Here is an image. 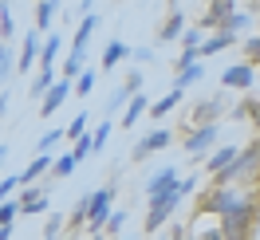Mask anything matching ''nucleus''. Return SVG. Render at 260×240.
<instances>
[{
	"mask_svg": "<svg viewBox=\"0 0 260 240\" xmlns=\"http://www.w3.org/2000/svg\"><path fill=\"white\" fill-rule=\"evenodd\" d=\"M256 217H260V201L241 197V201L221 217V236H225V240H248V236H252V228H256Z\"/></svg>",
	"mask_w": 260,
	"mask_h": 240,
	"instance_id": "f257e3e1",
	"label": "nucleus"
},
{
	"mask_svg": "<svg viewBox=\"0 0 260 240\" xmlns=\"http://www.w3.org/2000/svg\"><path fill=\"white\" fill-rule=\"evenodd\" d=\"M213 181H225V185H241V181H260V138L252 146L237 150V158L229 161L221 174H213Z\"/></svg>",
	"mask_w": 260,
	"mask_h": 240,
	"instance_id": "f03ea898",
	"label": "nucleus"
},
{
	"mask_svg": "<svg viewBox=\"0 0 260 240\" xmlns=\"http://www.w3.org/2000/svg\"><path fill=\"white\" fill-rule=\"evenodd\" d=\"M114 197H118V181H107V185H99L95 193H83V201H87V236H95V232H103V224H107V217H111V205Z\"/></svg>",
	"mask_w": 260,
	"mask_h": 240,
	"instance_id": "7ed1b4c3",
	"label": "nucleus"
},
{
	"mask_svg": "<svg viewBox=\"0 0 260 240\" xmlns=\"http://www.w3.org/2000/svg\"><path fill=\"white\" fill-rule=\"evenodd\" d=\"M178 181H181V177H178ZM181 197H185V193H181L178 185H174V189H166V193H154V197H150V205H146V221H142L150 236H154V232H158V228H162V224L174 217V209H178Z\"/></svg>",
	"mask_w": 260,
	"mask_h": 240,
	"instance_id": "20e7f679",
	"label": "nucleus"
},
{
	"mask_svg": "<svg viewBox=\"0 0 260 240\" xmlns=\"http://www.w3.org/2000/svg\"><path fill=\"white\" fill-rule=\"evenodd\" d=\"M217 138H221V126H217V122H205V126H189L185 130V154H189V158H205V154H209L213 146H217Z\"/></svg>",
	"mask_w": 260,
	"mask_h": 240,
	"instance_id": "39448f33",
	"label": "nucleus"
},
{
	"mask_svg": "<svg viewBox=\"0 0 260 240\" xmlns=\"http://www.w3.org/2000/svg\"><path fill=\"white\" fill-rule=\"evenodd\" d=\"M40 48H44V32L40 28H28L24 32V40H20V55H16V75H28L32 71V63L40 59Z\"/></svg>",
	"mask_w": 260,
	"mask_h": 240,
	"instance_id": "423d86ee",
	"label": "nucleus"
},
{
	"mask_svg": "<svg viewBox=\"0 0 260 240\" xmlns=\"http://www.w3.org/2000/svg\"><path fill=\"white\" fill-rule=\"evenodd\" d=\"M67 95H71V79H55L48 91H44V98H40V111H36V114H40V118H51V114H55V111L67 102Z\"/></svg>",
	"mask_w": 260,
	"mask_h": 240,
	"instance_id": "0eeeda50",
	"label": "nucleus"
},
{
	"mask_svg": "<svg viewBox=\"0 0 260 240\" xmlns=\"http://www.w3.org/2000/svg\"><path fill=\"white\" fill-rule=\"evenodd\" d=\"M221 111H225L221 95H217V98H205V102H197V107H189V111H185V130H189V126H205V122H217Z\"/></svg>",
	"mask_w": 260,
	"mask_h": 240,
	"instance_id": "6e6552de",
	"label": "nucleus"
},
{
	"mask_svg": "<svg viewBox=\"0 0 260 240\" xmlns=\"http://www.w3.org/2000/svg\"><path fill=\"white\" fill-rule=\"evenodd\" d=\"M166 146H170V130H166V126H154L146 138H138V146L130 150V158H134V161H146L150 154H158V150H166Z\"/></svg>",
	"mask_w": 260,
	"mask_h": 240,
	"instance_id": "1a4fd4ad",
	"label": "nucleus"
},
{
	"mask_svg": "<svg viewBox=\"0 0 260 240\" xmlns=\"http://www.w3.org/2000/svg\"><path fill=\"white\" fill-rule=\"evenodd\" d=\"M237 201H241V193L233 189V185H225V181H217V189L205 197V205H201V209H205V213H217V217H225Z\"/></svg>",
	"mask_w": 260,
	"mask_h": 240,
	"instance_id": "9d476101",
	"label": "nucleus"
},
{
	"mask_svg": "<svg viewBox=\"0 0 260 240\" xmlns=\"http://www.w3.org/2000/svg\"><path fill=\"white\" fill-rule=\"evenodd\" d=\"M256 83V67L252 63H233L221 71V87H233V91H248Z\"/></svg>",
	"mask_w": 260,
	"mask_h": 240,
	"instance_id": "9b49d317",
	"label": "nucleus"
},
{
	"mask_svg": "<svg viewBox=\"0 0 260 240\" xmlns=\"http://www.w3.org/2000/svg\"><path fill=\"white\" fill-rule=\"evenodd\" d=\"M16 201H20V213H48V197H44V185H20L16 189Z\"/></svg>",
	"mask_w": 260,
	"mask_h": 240,
	"instance_id": "f8f14e48",
	"label": "nucleus"
},
{
	"mask_svg": "<svg viewBox=\"0 0 260 240\" xmlns=\"http://www.w3.org/2000/svg\"><path fill=\"white\" fill-rule=\"evenodd\" d=\"M63 55V36L59 32H44V48H40V71H55V59Z\"/></svg>",
	"mask_w": 260,
	"mask_h": 240,
	"instance_id": "ddd939ff",
	"label": "nucleus"
},
{
	"mask_svg": "<svg viewBox=\"0 0 260 240\" xmlns=\"http://www.w3.org/2000/svg\"><path fill=\"white\" fill-rule=\"evenodd\" d=\"M181 95H185L181 87H170V91H166V95L158 98V102H150V111H146V114L154 118V126H158V122H162V118H166L170 111H178V107H181Z\"/></svg>",
	"mask_w": 260,
	"mask_h": 240,
	"instance_id": "4468645a",
	"label": "nucleus"
},
{
	"mask_svg": "<svg viewBox=\"0 0 260 240\" xmlns=\"http://www.w3.org/2000/svg\"><path fill=\"white\" fill-rule=\"evenodd\" d=\"M237 44V32H229V28H213V36L209 40H201V55H221V51H229Z\"/></svg>",
	"mask_w": 260,
	"mask_h": 240,
	"instance_id": "2eb2a0df",
	"label": "nucleus"
},
{
	"mask_svg": "<svg viewBox=\"0 0 260 240\" xmlns=\"http://www.w3.org/2000/svg\"><path fill=\"white\" fill-rule=\"evenodd\" d=\"M51 169V154H36L32 161H28V165H24V169H20V185H36V181H40V177L48 174Z\"/></svg>",
	"mask_w": 260,
	"mask_h": 240,
	"instance_id": "dca6fc26",
	"label": "nucleus"
},
{
	"mask_svg": "<svg viewBox=\"0 0 260 240\" xmlns=\"http://www.w3.org/2000/svg\"><path fill=\"white\" fill-rule=\"evenodd\" d=\"M174 185H178V169H174V165H166V169H158V174L146 177V197L166 193V189H174Z\"/></svg>",
	"mask_w": 260,
	"mask_h": 240,
	"instance_id": "f3484780",
	"label": "nucleus"
},
{
	"mask_svg": "<svg viewBox=\"0 0 260 240\" xmlns=\"http://www.w3.org/2000/svg\"><path fill=\"white\" fill-rule=\"evenodd\" d=\"M233 12H237V0H213V4H209V12H205V20H201V24H205V28H221V24H225V20L233 16Z\"/></svg>",
	"mask_w": 260,
	"mask_h": 240,
	"instance_id": "a211bd4d",
	"label": "nucleus"
},
{
	"mask_svg": "<svg viewBox=\"0 0 260 240\" xmlns=\"http://www.w3.org/2000/svg\"><path fill=\"white\" fill-rule=\"evenodd\" d=\"M99 32V16H79V28H75V40H71V51H87V44H91V36Z\"/></svg>",
	"mask_w": 260,
	"mask_h": 240,
	"instance_id": "6ab92c4d",
	"label": "nucleus"
},
{
	"mask_svg": "<svg viewBox=\"0 0 260 240\" xmlns=\"http://www.w3.org/2000/svg\"><path fill=\"white\" fill-rule=\"evenodd\" d=\"M59 4L63 0H36V28L40 32H51V24H55V12H59Z\"/></svg>",
	"mask_w": 260,
	"mask_h": 240,
	"instance_id": "aec40b11",
	"label": "nucleus"
},
{
	"mask_svg": "<svg viewBox=\"0 0 260 240\" xmlns=\"http://www.w3.org/2000/svg\"><path fill=\"white\" fill-rule=\"evenodd\" d=\"M146 111H150V98L142 95V91H138V95H130V98H126V111H122V130H130Z\"/></svg>",
	"mask_w": 260,
	"mask_h": 240,
	"instance_id": "412c9836",
	"label": "nucleus"
},
{
	"mask_svg": "<svg viewBox=\"0 0 260 240\" xmlns=\"http://www.w3.org/2000/svg\"><path fill=\"white\" fill-rule=\"evenodd\" d=\"M122 59H130V48L122 44V40H111V44L103 48V63H99V67H103V71H114Z\"/></svg>",
	"mask_w": 260,
	"mask_h": 240,
	"instance_id": "4be33fe9",
	"label": "nucleus"
},
{
	"mask_svg": "<svg viewBox=\"0 0 260 240\" xmlns=\"http://www.w3.org/2000/svg\"><path fill=\"white\" fill-rule=\"evenodd\" d=\"M181 32H185V12H178V8H174V12L166 16L158 40H162V44H170V40H181Z\"/></svg>",
	"mask_w": 260,
	"mask_h": 240,
	"instance_id": "5701e85b",
	"label": "nucleus"
},
{
	"mask_svg": "<svg viewBox=\"0 0 260 240\" xmlns=\"http://www.w3.org/2000/svg\"><path fill=\"white\" fill-rule=\"evenodd\" d=\"M12 75H16V48L0 40V87H8Z\"/></svg>",
	"mask_w": 260,
	"mask_h": 240,
	"instance_id": "b1692460",
	"label": "nucleus"
},
{
	"mask_svg": "<svg viewBox=\"0 0 260 240\" xmlns=\"http://www.w3.org/2000/svg\"><path fill=\"white\" fill-rule=\"evenodd\" d=\"M0 40H4V44L16 40V20H12V4H8V0H0Z\"/></svg>",
	"mask_w": 260,
	"mask_h": 240,
	"instance_id": "393cba45",
	"label": "nucleus"
},
{
	"mask_svg": "<svg viewBox=\"0 0 260 240\" xmlns=\"http://www.w3.org/2000/svg\"><path fill=\"white\" fill-rule=\"evenodd\" d=\"M75 165H79V161H75V154L51 158V169H48V177H55V181H59V177H71V174H75Z\"/></svg>",
	"mask_w": 260,
	"mask_h": 240,
	"instance_id": "a878e982",
	"label": "nucleus"
},
{
	"mask_svg": "<svg viewBox=\"0 0 260 240\" xmlns=\"http://www.w3.org/2000/svg\"><path fill=\"white\" fill-rule=\"evenodd\" d=\"M91 91H95V71H91V67H83L79 75H75V83H71V95L87 98V95H91Z\"/></svg>",
	"mask_w": 260,
	"mask_h": 240,
	"instance_id": "bb28decb",
	"label": "nucleus"
},
{
	"mask_svg": "<svg viewBox=\"0 0 260 240\" xmlns=\"http://www.w3.org/2000/svg\"><path fill=\"white\" fill-rule=\"evenodd\" d=\"M83 67H87V51H67V59H63V75H59V79H75Z\"/></svg>",
	"mask_w": 260,
	"mask_h": 240,
	"instance_id": "cd10ccee",
	"label": "nucleus"
},
{
	"mask_svg": "<svg viewBox=\"0 0 260 240\" xmlns=\"http://www.w3.org/2000/svg\"><path fill=\"white\" fill-rule=\"evenodd\" d=\"M233 158H237V146H221V150H213V154H209V174H221Z\"/></svg>",
	"mask_w": 260,
	"mask_h": 240,
	"instance_id": "c85d7f7f",
	"label": "nucleus"
},
{
	"mask_svg": "<svg viewBox=\"0 0 260 240\" xmlns=\"http://www.w3.org/2000/svg\"><path fill=\"white\" fill-rule=\"evenodd\" d=\"M201 75H205V67H201V59H197V63H189V67H181V71H178L174 87H181V91H185V87H193V83L201 79Z\"/></svg>",
	"mask_w": 260,
	"mask_h": 240,
	"instance_id": "c756f323",
	"label": "nucleus"
},
{
	"mask_svg": "<svg viewBox=\"0 0 260 240\" xmlns=\"http://www.w3.org/2000/svg\"><path fill=\"white\" fill-rule=\"evenodd\" d=\"M87 122H91V114L79 111V114H75V118H71V122L63 126V142H75L79 134H87Z\"/></svg>",
	"mask_w": 260,
	"mask_h": 240,
	"instance_id": "7c9ffc66",
	"label": "nucleus"
},
{
	"mask_svg": "<svg viewBox=\"0 0 260 240\" xmlns=\"http://www.w3.org/2000/svg\"><path fill=\"white\" fill-rule=\"evenodd\" d=\"M55 79H59L55 71H40V75L32 79V87H28V98H36V102H40V98H44V91H48Z\"/></svg>",
	"mask_w": 260,
	"mask_h": 240,
	"instance_id": "2f4dec72",
	"label": "nucleus"
},
{
	"mask_svg": "<svg viewBox=\"0 0 260 240\" xmlns=\"http://www.w3.org/2000/svg\"><path fill=\"white\" fill-rule=\"evenodd\" d=\"M59 142H63V126H51L48 134H44V138L36 142V154H51V150H55Z\"/></svg>",
	"mask_w": 260,
	"mask_h": 240,
	"instance_id": "473e14b6",
	"label": "nucleus"
},
{
	"mask_svg": "<svg viewBox=\"0 0 260 240\" xmlns=\"http://www.w3.org/2000/svg\"><path fill=\"white\" fill-rule=\"evenodd\" d=\"M71 154H75V161H87L91 154H95V142H91V130L75 138V150H71Z\"/></svg>",
	"mask_w": 260,
	"mask_h": 240,
	"instance_id": "72a5a7b5",
	"label": "nucleus"
},
{
	"mask_svg": "<svg viewBox=\"0 0 260 240\" xmlns=\"http://www.w3.org/2000/svg\"><path fill=\"white\" fill-rule=\"evenodd\" d=\"M111 130H114V122H111V118H103V122H99V126L91 130V142H95V154L103 150V146H107V138H111Z\"/></svg>",
	"mask_w": 260,
	"mask_h": 240,
	"instance_id": "f704fd0d",
	"label": "nucleus"
},
{
	"mask_svg": "<svg viewBox=\"0 0 260 240\" xmlns=\"http://www.w3.org/2000/svg\"><path fill=\"white\" fill-rule=\"evenodd\" d=\"M59 228H63V213H48V221H44V236H40V240H59Z\"/></svg>",
	"mask_w": 260,
	"mask_h": 240,
	"instance_id": "c9c22d12",
	"label": "nucleus"
},
{
	"mask_svg": "<svg viewBox=\"0 0 260 240\" xmlns=\"http://www.w3.org/2000/svg\"><path fill=\"white\" fill-rule=\"evenodd\" d=\"M20 217V201L16 197H4V201H0V224H12Z\"/></svg>",
	"mask_w": 260,
	"mask_h": 240,
	"instance_id": "e433bc0d",
	"label": "nucleus"
},
{
	"mask_svg": "<svg viewBox=\"0 0 260 240\" xmlns=\"http://www.w3.org/2000/svg\"><path fill=\"white\" fill-rule=\"evenodd\" d=\"M122 224H126V213H122V209H111V217H107V224H103V232L114 236V232H122Z\"/></svg>",
	"mask_w": 260,
	"mask_h": 240,
	"instance_id": "4c0bfd02",
	"label": "nucleus"
},
{
	"mask_svg": "<svg viewBox=\"0 0 260 240\" xmlns=\"http://www.w3.org/2000/svg\"><path fill=\"white\" fill-rule=\"evenodd\" d=\"M248 24H252V16H248V12H233V16H229L225 24H221V28H229V32H237V36H241L244 28H248Z\"/></svg>",
	"mask_w": 260,
	"mask_h": 240,
	"instance_id": "58836bf2",
	"label": "nucleus"
},
{
	"mask_svg": "<svg viewBox=\"0 0 260 240\" xmlns=\"http://www.w3.org/2000/svg\"><path fill=\"white\" fill-rule=\"evenodd\" d=\"M126 98H130V91H126V87H114V91H111V98H107V114L122 111V107H126Z\"/></svg>",
	"mask_w": 260,
	"mask_h": 240,
	"instance_id": "ea45409f",
	"label": "nucleus"
},
{
	"mask_svg": "<svg viewBox=\"0 0 260 240\" xmlns=\"http://www.w3.org/2000/svg\"><path fill=\"white\" fill-rule=\"evenodd\" d=\"M87 224V201H75V209H71V217H67V228H83Z\"/></svg>",
	"mask_w": 260,
	"mask_h": 240,
	"instance_id": "a19ab883",
	"label": "nucleus"
},
{
	"mask_svg": "<svg viewBox=\"0 0 260 240\" xmlns=\"http://www.w3.org/2000/svg\"><path fill=\"white\" fill-rule=\"evenodd\" d=\"M244 63H252V67L260 63V36H248V40H244Z\"/></svg>",
	"mask_w": 260,
	"mask_h": 240,
	"instance_id": "79ce46f5",
	"label": "nucleus"
},
{
	"mask_svg": "<svg viewBox=\"0 0 260 240\" xmlns=\"http://www.w3.org/2000/svg\"><path fill=\"white\" fill-rule=\"evenodd\" d=\"M16 189H20V177L16 174H4V177H0V201H4V197H16Z\"/></svg>",
	"mask_w": 260,
	"mask_h": 240,
	"instance_id": "37998d69",
	"label": "nucleus"
},
{
	"mask_svg": "<svg viewBox=\"0 0 260 240\" xmlns=\"http://www.w3.org/2000/svg\"><path fill=\"white\" fill-rule=\"evenodd\" d=\"M142 83H146V75H142V71H126V83H122V87H126L130 95H138V91H142Z\"/></svg>",
	"mask_w": 260,
	"mask_h": 240,
	"instance_id": "c03bdc74",
	"label": "nucleus"
},
{
	"mask_svg": "<svg viewBox=\"0 0 260 240\" xmlns=\"http://www.w3.org/2000/svg\"><path fill=\"white\" fill-rule=\"evenodd\" d=\"M197 59H201V51H197V48H181V55H178V63H174V67H178V71H181V67L197 63Z\"/></svg>",
	"mask_w": 260,
	"mask_h": 240,
	"instance_id": "a18cd8bd",
	"label": "nucleus"
},
{
	"mask_svg": "<svg viewBox=\"0 0 260 240\" xmlns=\"http://www.w3.org/2000/svg\"><path fill=\"white\" fill-rule=\"evenodd\" d=\"M181 48H201V28H185L181 32Z\"/></svg>",
	"mask_w": 260,
	"mask_h": 240,
	"instance_id": "49530a36",
	"label": "nucleus"
},
{
	"mask_svg": "<svg viewBox=\"0 0 260 240\" xmlns=\"http://www.w3.org/2000/svg\"><path fill=\"white\" fill-rule=\"evenodd\" d=\"M241 114H244V118H252V122L260 126V98H248V102L241 107Z\"/></svg>",
	"mask_w": 260,
	"mask_h": 240,
	"instance_id": "de8ad7c7",
	"label": "nucleus"
},
{
	"mask_svg": "<svg viewBox=\"0 0 260 240\" xmlns=\"http://www.w3.org/2000/svg\"><path fill=\"white\" fill-rule=\"evenodd\" d=\"M130 59H134V63H150V59H154V48H130Z\"/></svg>",
	"mask_w": 260,
	"mask_h": 240,
	"instance_id": "09e8293b",
	"label": "nucleus"
},
{
	"mask_svg": "<svg viewBox=\"0 0 260 240\" xmlns=\"http://www.w3.org/2000/svg\"><path fill=\"white\" fill-rule=\"evenodd\" d=\"M87 12H95V0H83L79 8H75V16H87Z\"/></svg>",
	"mask_w": 260,
	"mask_h": 240,
	"instance_id": "8fccbe9b",
	"label": "nucleus"
},
{
	"mask_svg": "<svg viewBox=\"0 0 260 240\" xmlns=\"http://www.w3.org/2000/svg\"><path fill=\"white\" fill-rule=\"evenodd\" d=\"M4 111H8V87H0V118H4Z\"/></svg>",
	"mask_w": 260,
	"mask_h": 240,
	"instance_id": "3c124183",
	"label": "nucleus"
},
{
	"mask_svg": "<svg viewBox=\"0 0 260 240\" xmlns=\"http://www.w3.org/2000/svg\"><path fill=\"white\" fill-rule=\"evenodd\" d=\"M0 240H12V224H0Z\"/></svg>",
	"mask_w": 260,
	"mask_h": 240,
	"instance_id": "603ef678",
	"label": "nucleus"
},
{
	"mask_svg": "<svg viewBox=\"0 0 260 240\" xmlns=\"http://www.w3.org/2000/svg\"><path fill=\"white\" fill-rule=\"evenodd\" d=\"M4 161H8V146L0 142V174H4Z\"/></svg>",
	"mask_w": 260,
	"mask_h": 240,
	"instance_id": "864d4df0",
	"label": "nucleus"
},
{
	"mask_svg": "<svg viewBox=\"0 0 260 240\" xmlns=\"http://www.w3.org/2000/svg\"><path fill=\"white\" fill-rule=\"evenodd\" d=\"M244 4H248V8H252V16H256V12H260V0H244Z\"/></svg>",
	"mask_w": 260,
	"mask_h": 240,
	"instance_id": "5fc2aeb1",
	"label": "nucleus"
},
{
	"mask_svg": "<svg viewBox=\"0 0 260 240\" xmlns=\"http://www.w3.org/2000/svg\"><path fill=\"white\" fill-rule=\"evenodd\" d=\"M114 240H126V236H114Z\"/></svg>",
	"mask_w": 260,
	"mask_h": 240,
	"instance_id": "6e6d98bb",
	"label": "nucleus"
}]
</instances>
